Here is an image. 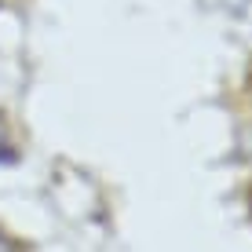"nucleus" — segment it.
I'll list each match as a JSON object with an SVG mask.
<instances>
[{
  "mask_svg": "<svg viewBox=\"0 0 252 252\" xmlns=\"http://www.w3.org/2000/svg\"><path fill=\"white\" fill-rule=\"evenodd\" d=\"M0 252H11V249H7V241H4V238H0Z\"/></svg>",
  "mask_w": 252,
  "mask_h": 252,
  "instance_id": "f03ea898",
  "label": "nucleus"
},
{
  "mask_svg": "<svg viewBox=\"0 0 252 252\" xmlns=\"http://www.w3.org/2000/svg\"><path fill=\"white\" fill-rule=\"evenodd\" d=\"M11 158V125H7V117L0 114V161Z\"/></svg>",
  "mask_w": 252,
  "mask_h": 252,
  "instance_id": "f257e3e1",
  "label": "nucleus"
}]
</instances>
